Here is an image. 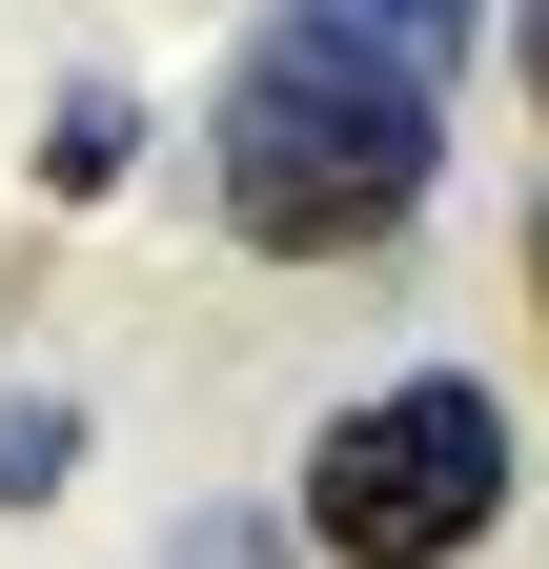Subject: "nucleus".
Returning a JSON list of instances; mask_svg holds the SVG:
<instances>
[{"label": "nucleus", "instance_id": "nucleus-1", "mask_svg": "<svg viewBox=\"0 0 549 569\" xmlns=\"http://www.w3.org/2000/svg\"><path fill=\"white\" fill-rule=\"evenodd\" d=\"M203 163H224V224L264 264H347V244H407V203L448 163V82H407V61L326 41V21H264L224 61Z\"/></svg>", "mask_w": 549, "mask_h": 569}, {"label": "nucleus", "instance_id": "nucleus-2", "mask_svg": "<svg viewBox=\"0 0 549 569\" xmlns=\"http://www.w3.org/2000/svg\"><path fill=\"white\" fill-rule=\"evenodd\" d=\"M509 529V407L468 367H407L306 448V549L326 569H468Z\"/></svg>", "mask_w": 549, "mask_h": 569}, {"label": "nucleus", "instance_id": "nucleus-3", "mask_svg": "<svg viewBox=\"0 0 549 569\" xmlns=\"http://www.w3.org/2000/svg\"><path fill=\"white\" fill-rule=\"evenodd\" d=\"M286 21H326V41H367V61H407V82H448V61L489 41V0H286Z\"/></svg>", "mask_w": 549, "mask_h": 569}, {"label": "nucleus", "instance_id": "nucleus-4", "mask_svg": "<svg viewBox=\"0 0 549 569\" xmlns=\"http://www.w3.org/2000/svg\"><path fill=\"white\" fill-rule=\"evenodd\" d=\"M122 163H143V102H122V82H82V102L41 122V183H61V203H102Z\"/></svg>", "mask_w": 549, "mask_h": 569}, {"label": "nucleus", "instance_id": "nucleus-5", "mask_svg": "<svg viewBox=\"0 0 549 569\" xmlns=\"http://www.w3.org/2000/svg\"><path fill=\"white\" fill-rule=\"evenodd\" d=\"M61 468H82V407H61V387H0V509H41Z\"/></svg>", "mask_w": 549, "mask_h": 569}, {"label": "nucleus", "instance_id": "nucleus-6", "mask_svg": "<svg viewBox=\"0 0 549 569\" xmlns=\"http://www.w3.org/2000/svg\"><path fill=\"white\" fill-rule=\"evenodd\" d=\"M163 569H306V529H264V509H224V488H203V509L163 529Z\"/></svg>", "mask_w": 549, "mask_h": 569}, {"label": "nucleus", "instance_id": "nucleus-7", "mask_svg": "<svg viewBox=\"0 0 549 569\" xmlns=\"http://www.w3.org/2000/svg\"><path fill=\"white\" fill-rule=\"evenodd\" d=\"M509 61H529V122H549V0H509Z\"/></svg>", "mask_w": 549, "mask_h": 569}, {"label": "nucleus", "instance_id": "nucleus-8", "mask_svg": "<svg viewBox=\"0 0 549 569\" xmlns=\"http://www.w3.org/2000/svg\"><path fill=\"white\" fill-rule=\"evenodd\" d=\"M529 284H549V224H529Z\"/></svg>", "mask_w": 549, "mask_h": 569}]
</instances>
